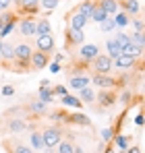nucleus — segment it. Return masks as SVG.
I'll list each match as a JSON object with an SVG mask.
<instances>
[{"instance_id": "obj_42", "label": "nucleus", "mask_w": 145, "mask_h": 153, "mask_svg": "<svg viewBox=\"0 0 145 153\" xmlns=\"http://www.w3.org/2000/svg\"><path fill=\"white\" fill-rule=\"evenodd\" d=\"M0 93H2L4 97H10V95L15 93V87H13V85H4V87L0 89Z\"/></svg>"}, {"instance_id": "obj_23", "label": "nucleus", "mask_w": 145, "mask_h": 153, "mask_svg": "<svg viewBox=\"0 0 145 153\" xmlns=\"http://www.w3.org/2000/svg\"><path fill=\"white\" fill-rule=\"evenodd\" d=\"M29 143H31V149H37V151H42V149H44L42 132H40V130H31V134H29Z\"/></svg>"}, {"instance_id": "obj_1", "label": "nucleus", "mask_w": 145, "mask_h": 153, "mask_svg": "<svg viewBox=\"0 0 145 153\" xmlns=\"http://www.w3.org/2000/svg\"><path fill=\"white\" fill-rule=\"evenodd\" d=\"M62 126H58V124H52V126H46L42 130V141H44V147H56L60 141H62Z\"/></svg>"}, {"instance_id": "obj_43", "label": "nucleus", "mask_w": 145, "mask_h": 153, "mask_svg": "<svg viewBox=\"0 0 145 153\" xmlns=\"http://www.w3.org/2000/svg\"><path fill=\"white\" fill-rule=\"evenodd\" d=\"M133 27H135V31H143V19H135Z\"/></svg>"}, {"instance_id": "obj_4", "label": "nucleus", "mask_w": 145, "mask_h": 153, "mask_svg": "<svg viewBox=\"0 0 145 153\" xmlns=\"http://www.w3.org/2000/svg\"><path fill=\"white\" fill-rule=\"evenodd\" d=\"M87 17H83L77 8L71 13V17H69V29H75V31H83V27L87 25Z\"/></svg>"}, {"instance_id": "obj_6", "label": "nucleus", "mask_w": 145, "mask_h": 153, "mask_svg": "<svg viewBox=\"0 0 145 153\" xmlns=\"http://www.w3.org/2000/svg\"><path fill=\"white\" fill-rule=\"evenodd\" d=\"M64 42H67L69 48H71V46H83V42H85V33H83V31H75V29H67V33H64Z\"/></svg>"}, {"instance_id": "obj_40", "label": "nucleus", "mask_w": 145, "mask_h": 153, "mask_svg": "<svg viewBox=\"0 0 145 153\" xmlns=\"http://www.w3.org/2000/svg\"><path fill=\"white\" fill-rule=\"evenodd\" d=\"M52 93H54V95H58V97L69 95V87H64V85H56V87L52 89Z\"/></svg>"}, {"instance_id": "obj_16", "label": "nucleus", "mask_w": 145, "mask_h": 153, "mask_svg": "<svg viewBox=\"0 0 145 153\" xmlns=\"http://www.w3.org/2000/svg\"><path fill=\"white\" fill-rule=\"evenodd\" d=\"M118 6L124 8L122 13H126L129 17H131V15H137V13L141 10V6H139V2H137V0H122V2H118Z\"/></svg>"}, {"instance_id": "obj_21", "label": "nucleus", "mask_w": 145, "mask_h": 153, "mask_svg": "<svg viewBox=\"0 0 145 153\" xmlns=\"http://www.w3.org/2000/svg\"><path fill=\"white\" fill-rule=\"evenodd\" d=\"M52 25L48 19H35V35H50Z\"/></svg>"}, {"instance_id": "obj_35", "label": "nucleus", "mask_w": 145, "mask_h": 153, "mask_svg": "<svg viewBox=\"0 0 145 153\" xmlns=\"http://www.w3.org/2000/svg\"><path fill=\"white\" fill-rule=\"evenodd\" d=\"M131 44H135V46L143 48V46H145V35H143V31H135V35L131 37Z\"/></svg>"}, {"instance_id": "obj_9", "label": "nucleus", "mask_w": 145, "mask_h": 153, "mask_svg": "<svg viewBox=\"0 0 145 153\" xmlns=\"http://www.w3.org/2000/svg\"><path fill=\"white\" fill-rule=\"evenodd\" d=\"M29 62H31V66H33L35 71H42V68L48 66V54H44V52H40V50H33Z\"/></svg>"}, {"instance_id": "obj_37", "label": "nucleus", "mask_w": 145, "mask_h": 153, "mask_svg": "<svg viewBox=\"0 0 145 153\" xmlns=\"http://www.w3.org/2000/svg\"><path fill=\"white\" fill-rule=\"evenodd\" d=\"M112 139H114V128H104L102 130V141L104 143H110Z\"/></svg>"}, {"instance_id": "obj_19", "label": "nucleus", "mask_w": 145, "mask_h": 153, "mask_svg": "<svg viewBox=\"0 0 145 153\" xmlns=\"http://www.w3.org/2000/svg\"><path fill=\"white\" fill-rule=\"evenodd\" d=\"M67 122L79 124V126H89V124H91V120H89L85 114H81V112H77V114H69V116H67Z\"/></svg>"}, {"instance_id": "obj_20", "label": "nucleus", "mask_w": 145, "mask_h": 153, "mask_svg": "<svg viewBox=\"0 0 145 153\" xmlns=\"http://www.w3.org/2000/svg\"><path fill=\"white\" fill-rule=\"evenodd\" d=\"M79 102L81 103H91L96 102V91L91 89V87H83V89H79Z\"/></svg>"}, {"instance_id": "obj_22", "label": "nucleus", "mask_w": 145, "mask_h": 153, "mask_svg": "<svg viewBox=\"0 0 145 153\" xmlns=\"http://www.w3.org/2000/svg\"><path fill=\"white\" fill-rule=\"evenodd\" d=\"M122 54H124V56H131L133 60H137V58L143 56V48H139V46H135V44H129V46L122 48Z\"/></svg>"}, {"instance_id": "obj_18", "label": "nucleus", "mask_w": 145, "mask_h": 153, "mask_svg": "<svg viewBox=\"0 0 145 153\" xmlns=\"http://www.w3.org/2000/svg\"><path fill=\"white\" fill-rule=\"evenodd\" d=\"M69 87L72 89H83V87H89V76L85 75H77V76H71V81H69Z\"/></svg>"}, {"instance_id": "obj_10", "label": "nucleus", "mask_w": 145, "mask_h": 153, "mask_svg": "<svg viewBox=\"0 0 145 153\" xmlns=\"http://www.w3.org/2000/svg\"><path fill=\"white\" fill-rule=\"evenodd\" d=\"M89 83H93L96 87H102V89H112V87H116V81L112 79V76L108 75H93V79L89 81Z\"/></svg>"}, {"instance_id": "obj_11", "label": "nucleus", "mask_w": 145, "mask_h": 153, "mask_svg": "<svg viewBox=\"0 0 145 153\" xmlns=\"http://www.w3.org/2000/svg\"><path fill=\"white\" fill-rule=\"evenodd\" d=\"M97 6L108 15V17H114L118 10H120V6H118V0H97L96 2Z\"/></svg>"}, {"instance_id": "obj_3", "label": "nucleus", "mask_w": 145, "mask_h": 153, "mask_svg": "<svg viewBox=\"0 0 145 153\" xmlns=\"http://www.w3.org/2000/svg\"><path fill=\"white\" fill-rule=\"evenodd\" d=\"M91 66H93V71H96L97 75H110V71L114 68V66H112V60H110L106 54H99L96 60L91 62Z\"/></svg>"}, {"instance_id": "obj_44", "label": "nucleus", "mask_w": 145, "mask_h": 153, "mask_svg": "<svg viewBox=\"0 0 145 153\" xmlns=\"http://www.w3.org/2000/svg\"><path fill=\"white\" fill-rule=\"evenodd\" d=\"M60 71H62V68H60V64H58V62H52V64H50V73H54V75H58Z\"/></svg>"}, {"instance_id": "obj_24", "label": "nucleus", "mask_w": 145, "mask_h": 153, "mask_svg": "<svg viewBox=\"0 0 145 153\" xmlns=\"http://www.w3.org/2000/svg\"><path fill=\"white\" fill-rule=\"evenodd\" d=\"M6 128H8V132H21V130L27 128V124H25L23 118H10L8 124H6Z\"/></svg>"}, {"instance_id": "obj_2", "label": "nucleus", "mask_w": 145, "mask_h": 153, "mask_svg": "<svg viewBox=\"0 0 145 153\" xmlns=\"http://www.w3.org/2000/svg\"><path fill=\"white\" fill-rule=\"evenodd\" d=\"M79 60L83 62V64H87V62H93L97 56H99V46L97 44H83V46H79Z\"/></svg>"}, {"instance_id": "obj_12", "label": "nucleus", "mask_w": 145, "mask_h": 153, "mask_svg": "<svg viewBox=\"0 0 145 153\" xmlns=\"http://www.w3.org/2000/svg\"><path fill=\"white\" fill-rule=\"evenodd\" d=\"M97 102H99V108H110V105H114V102H116V95L110 89H102L97 93Z\"/></svg>"}, {"instance_id": "obj_34", "label": "nucleus", "mask_w": 145, "mask_h": 153, "mask_svg": "<svg viewBox=\"0 0 145 153\" xmlns=\"http://www.w3.org/2000/svg\"><path fill=\"white\" fill-rule=\"evenodd\" d=\"M114 42H116L120 48H124V46L131 44V35H126V33H116V35H114Z\"/></svg>"}, {"instance_id": "obj_48", "label": "nucleus", "mask_w": 145, "mask_h": 153, "mask_svg": "<svg viewBox=\"0 0 145 153\" xmlns=\"http://www.w3.org/2000/svg\"><path fill=\"white\" fill-rule=\"evenodd\" d=\"M126 153H141L139 147H131V149H126Z\"/></svg>"}, {"instance_id": "obj_49", "label": "nucleus", "mask_w": 145, "mask_h": 153, "mask_svg": "<svg viewBox=\"0 0 145 153\" xmlns=\"http://www.w3.org/2000/svg\"><path fill=\"white\" fill-rule=\"evenodd\" d=\"M104 153H114V149H112V147H108V149H106Z\"/></svg>"}, {"instance_id": "obj_5", "label": "nucleus", "mask_w": 145, "mask_h": 153, "mask_svg": "<svg viewBox=\"0 0 145 153\" xmlns=\"http://www.w3.org/2000/svg\"><path fill=\"white\" fill-rule=\"evenodd\" d=\"M4 149L8 153H33V149L29 145H25L21 141H13V139H6L4 141Z\"/></svg>"}, {"instance_id": "obj_28", "label": "nucleus", "mask_w": 145, "mask_h": 153, "mask_svg": "<svg viewBox=\"0 0 145 153\" xmlns=\"http://www.w3.org/2000/svg\"><path fill=\"white\" fill-rule=\"evenodd\" d=\"M112 19H114V23H116V29H122V27H126L131 23V17H129L126 13H120V10H118Z\"/></svg>"}, {"instance_id": "obj_46", "label": "nucleus", "mask_w": 145, "mask_h": 153, "mask_svg": "<svg viewBox=\"0 0 145 153\" xmlns=\"http://www.w3.org/2000/svg\"><path fill=\"white\" fill-rule=\"evenodd\" d=\"M62 60H64V54H54V62L62 64Z\"/></svg>"}, {"instance_id": "obj_51", "label": "nucleus", "mask_w": 145, "mask_h": 153, "mask_svg": "<svg viewBox=\"0 0 145 153\" xmlns=\"http://www.w3.org/2000/svg\"><path fill=\"white\" fill-rule=\"evenodd\" d=\"M33 153H35V151H33Z\"/></svg>"}, {"instance_id": "obj_25", "label": "nucleus", "mask_w": 145, "mask_h": 153, "mask_svg": "<svg viewBox=\"0 0 145 153\" xmlns=\"http://www.w3.org/2000/svg\"><path fill=\"white\" fill-rule=\"evenodd\" d=\"M17 4L21 6V10L33 15V13L37 10V6H40V0H17Z\"/></svg>"}, {"instance_id": "obj_30", "label": "nucleus", "mask_w": 145, "mask_h": 153, "mask_svg": "<svg viewBox=\"0 0 145 153\" xmlns=\"http://www.w3.org/2000/svg\"><path fill=\"white\" fill-rule=\"evenodd\" d=\"M106 19H108V15H106V13H104V10H102V8H99V6L96 4V6H93V13L89 15V21H96V23H104Z\"/></svg>"}, {"instance_id": "obj_47", "label": "nucleus", "mask_w": 145, "mask_h": 153, "mask_svg": "<svg viewBox=\"0 0 145 153\" xmlns=\"http://www.w3.org/2000/svg\"><path fill=\"white\" fill-rule=\"evenodd\" d=\"M135 124H137V126H143V116H141V114H137V118H135Z\"/></svg>"}, {"instance_id": "obj_33", "label": "nucleus", "mask_w": 145, "mask_h": 153, "mask_svg": "<svg viewBox=\"0 0 145 153\" xmlns=\"http://www.w3.org/2000/svg\"><path fill=\"white\" fill-rule=\"evenodd\" d=\"M99 29H102L104 33H110V31H114V29H116V23H114V19H112V17H108L104 23H99Z\"/></svg>"}, {"instance_id": "obj_13", "label": "nucleus", "mask_w": 145, "mask_h": 153, "mask_svg": "<svg viewBox=\"0 0 145 153\" xmlns=\"http://www.w3.org/2000/svg\"><path fill=\"white\" fill-rule=\"evenodd\" d=\"M112 66H116L118 71H131V68L135 66V60H133L131 56H124V54H120L116 60H112Z\"/></svg>"}, {"instance_id": "obj_39", "label": "nucleus", "mask_w": 145, "mask_h": 153, "mask_svg": "<svg viewBox=\"0 0 145 153\" xmlns=\"http://www.w3.org/2000/svg\"><path fill=\"white\" fill-rule=\"evenodd\" d=\"M58 2H60V0H40V4H42L46 10H54V8L58 6Z\"/></svg>"}, {"instance_id": "obj_41", "label": "nucleus", "mask_w": 145, "mask_h": 153, "mask_svg": "<svg viewBox=\"0 0 145 153\" xmlns=\"http://www.w3.org/2000/svg\"><path fill=\"white\" fill-rule=\"evenodd\" d=\"M129 102H133V93L126 89V91L120 95V103H122V105H129Z\"/></svg>"}, {"instance_id": "obj_31", "label": "nucleus", "mask_w": 145, "mask_h": 153, "mask_svg": "<svg viewBox=\"0 0 145 153\" xmlns=\"http://www.w3.org/2000/svg\"><path fill=\"white\" fill-rule=\"evenodd\" d=\"M29 110H31L33 114H46V112H48V105L44 102H40V100H35V102L29 103Z\"/></svg>"}, {"instance_id": "obj_27", "label": "nucleus", "mask_w": 145, "mask_h": 153, "mask_svg": "<svg viewBox=\"0 0 145 153\" xmlns=\"http://www.w3.org/2000/svg\"><path fill=\"white\" fill-rule=\"evenodd\" d=\"M37 100H40V102H44L46 105H48V103H52V102H54V93H52V89H50V87H40Z\"/></svg>"}, {"instance_id": "obj_8", "label": "nucleus", "mask_w": 145, "mask_h": 153, "mask_svg": "<svg viewBox=\"0 0 145 153\" xmlns=\"http://www.w3.org/2000/svg\"><path fill=\"white\" fill-rule=\"evenodd\" d=\"M19 31H21L23 37H31V35H35V19H31V17L21 19V21H19Z\"/></svg>"}, {"instance_id": "obj_14", "label": "nucleus", "mask_w": 145, "mask_h": 153, "mask_svg": "<svg viewBox=\"0 0 145 153\" xmlns=\"http://www.w3.org/2000/svg\"><path fill=\"white\" fill-rule=\"evenodd\" d=\"M106 50H108L106 56H108L110 60H116V58L122 54V48L114 42V37H108V39H106Z\"/></svg>"}, {"instance_id": "obj_36", "label": "nucleus", "mask_w": 145, "mask_h": 153, "mask_svg": "<svg viewBox=\"0 0 145 153\" xmlns=\"http://www.w3.org/2000/svg\"><path fill=\"white\" fill-rule=\"evenodd\" d=\"M67 116H69V114H67V112H62V110H56V112H52V114H50V118H52V120H56V122H67Z\"/></svg>"}, {"instance_id": "obj_45", "label": "nucleus", "mask_w": 145, "mask_h": 153, "mask_svg": "<svg viewBox=\"0 0 145 153\" xmlns=\"http://www.w3.org/2000/svg\"><path fill=\"white\" fill-rule=\"evenodd\" d=\"M10 4H13V0H0V10H6Z\"/></svg>"}, {"instance_id": "obj_38", "label": "nucleus", "mask_w": 145, "mask_h": 153, "mask_svg": "<svg viewBox=\"0 0 145 153\" xmlns=\"http://www.w3.org/2000/svg\"><path fill=\"white\" fill-rule=\"evenodd\" d=\"M15 21H17V19H13V21H8L6 25L2 27V31H0V37H6V35H8V33H10V31L15 29Z\"/></svg>"}, {"instance_id": "obj_7", "label": "nucleus", "mask_w": 145, "mask_h": 153, "mask_svg": "<svg viewBox=\"0 0 145 153\" xmlns=\"http://www.w3.org/2000/svg\"><path fill=\"white\" fill-rule=\"evenodd\" d=\"M35 48L44 54H50L54 50V37L52 35H37L35 37Z\"/></svg>"}, {"instance_id": "obj_17", "label": "nucleus", "mask_w": 145, "mask_h": 153, "mask_svg": "<svg viewBox=\"0 0 145 153\" xmlns=\"http://www.w3.org/2000/svg\"><path fill=\"white\" fill-rule=\"evenodd\" d=\"M72 139H75V134H69L64 141H60V143L54 147V149H56L54 153H72V149H75V145H72Z\"/></svg>"}, {"instance_id": "obj_26", "label": "nucleus", "mask_w": 145, "mask_h": 153, "mask_svg": "<svg viewBox=\"0 0 145 153\" xmlns=\"http://www.w3.org/2000/svg\"><path fill=\"white\" fill-rule=\"evenodd\" d=\"M93 6H96V2H93V0H83V2L77 6V10H79L83 17H87V19H89V15L93 13Z\"/></svg>"}, {"instance_id": "obj_15", "label": "nucleus", "mask_w": 145, "mask_h": 153, "mask_svg": "<svg viewBox=\"0 0 145 153\" xmlns=\"http://www.w3.org/2000/svg\"><path fill=\"white\" fill-rule=\"evenodd\" d=\"M0 58H2V62L13 64V62H15V46L8 44V42H4V44H2V52H0Z\"/></svg>"}, {"instance_id": "obj_29", "label": "nucleus", "mask_w": 145, "mask_h": 153, "mask_svg": "<svg viewBox=\"0 0 145 153\" xmlns=\"http://www.w3.org/2000/svg\"><path fill=\"white\" fill-rule=\"evenodd\" d=\"M60 102L64 103L67 108H81V105H83V103L79 102V97H77V95H71V93H69V95H62Z\"/></svg>"}, {"instance_id": "obj_32", "label": "nucleus", "mask_w": 145, "mask_h": 153, "mask_svg": "<svg viewBox=\"0 0 145 153\" xmlns=\"http://www.w3.org/2000/svg\"><path fill=\"white\" fill-rule=\"evenodd\" d=\"M114 143L120 151H126L129 149V137L126 134H114Z\"/></svg>"}, {"instance_id": "obj_50", "label": "nucleus", "mask_w": 145, "mask_h": 153, "mask_svg": "<svg viewBox=\"0 0 145 153\" xmlns=\"http://www.w3.org/2000/svg\"><path fill=\"white\" fill-rule=\"evenodd\" d=\"M81 2H83V0H81Z\"/></svg>"}]
</instances>
